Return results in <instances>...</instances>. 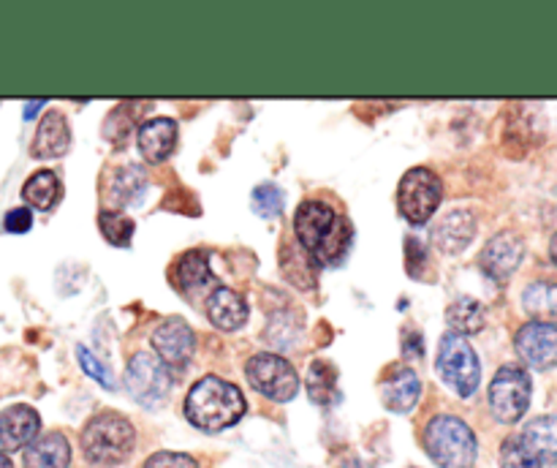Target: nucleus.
I'll list each match as a JSON object with an SVG mask.
<instances>
[{
  "instance_id": "1",
  "label": "nucleus",
  "mask_w": 557,
  "mask_h": 468,
  "mask_svg": "<svg viewBox=\"0 0 557 468\" xmlns=\"http://www.w3.org/2000/svg\"><path fill=\"white\" fill-rule=\"evenodd\" d=\"M294 232H297L299 245L305 254L321 267H332L346 256L351 245V223L332 210L326 201L310 199L297 207L294 215Z\"/></svg>"
},
{
  "instance_id": "2",
  "label": "nucleus",
  "mask_w": 557,
  "mask_h": 468,
  "mask_svg": "<svg viewBox=\"0 0 557 468\" xmlns=\"http://www.w3.org/2000/svg\"><path fill=\"white\" fill-rule=\"evenodd\" d=\"M243 392L228 381L218 379V375H205L190 386L188 397H185V417L190 424L207 433H218L232 424H237L245 417Z\"/></svg>"
},
{
  "instance_id": "3",
  "label": "nucleus",
  "mask_w": 557,
  "mask_h": 468,
  "mask_svg": "<svg viewBox=\"0 0 557 468\" xmlns=\"http://www.w3.org/2000/svg\"><path fill=\"white\" fill-rule=\"evenodd\" d=\"M136 430L125 417L114 411L96 414L82 430V449L87 460L101 463V466H114L123 463L134 452Z\"/></svg>"
},
{
  "instance_id": "4",
  "label": "nucleus",
  "mask_w": 557,
  "mask_h": 468,
  "mask_svg": "<svg viewBox=\"0 0 557 468\" xmlns=\"http://www.w3.org/2000/svg\"><path fill=\"white\" fill-rule=\"evenodd\" d=\"M424 449L441 468H471L476 463V435L460 417L441 414L424 430Z\"/></svg>"
},
{
  "instance_id": "5",
  "label": "nucleus",
  "mask_w": 557,
  "mask_h": 468,
  "mask_svg": "<svg viewBox=\"0 0 557 468\" xmlns=\"http://www.w3.org/2000/svg\"><path fill=\"white\" fill-rule=\"evenodd\" d=\"M435 368H438L446 386H451L460 397H471L476 392L479 379H482V365H479L476 352L466 337L455 335V332H446L441 337Z\"/></svg>"
},
{
  "instance_id": "6",
  "label": "nucleus",
  "mask_w": 557,
  "mask_h": 468,
  "mask_svg": "<svg viewBox=\"0 0 557 468\" xmlns=\"http://www.w3.org/2000/svg\"><path fill=\"white\" fill-rule=\"evenodd\" d=\"M441 196H444V188H441L438 174L424 167H417L403 174L400 188H397V207H400V215L408 223L422 226L438 210Z\"/></svg>"
},
{
  "instance_id": "7",
  "label": "nucleus",
  "mask_w": 557,
  "mask_h": 468,
  "mask_svg": "<svg viewBox=\"0 0 557 468\" xmlns=\"http://www.w3.org/2000/svg\"><path fill=\"white\" fill-rule=\"evenodd\" d=\"M245 375H248L250 386L267 395L270 401L288 403L299 392V375L294 365L281 354H256L245 365Z\"/></svg>"
},
{
  "instance_id": "8",
  "label": "nucleus",
  "mask_w": 557,
  "mask_h": 468,
  "mask_svg": "<svg viewBox=\"0 0 557 468\" xmlns=\"http://www.w3.org/2000/svg\"><path fill=\"white\" fill-rule=\"evenodd\" d=\"M531 406V375L520 365H504L490 384V408L498 422H517Z\"/></svg>"
},
{
  "instance_id": "9",
  "label": "nucleus",
  "mask_w": 557,
  "mask_h": 468,
  "mask_svg": "<svg viewBox=\"0 0 557 468\" xmlns=\"http://www.w3.org/2000/svg\"><path fill=\"white\" fill-rule=\"evenodd\" d=\"M125 386L141 406H158L169 395V368L150 352H136L125 370Z\"/></svg>"
},
{
  "instance_id": "10",
  "label": "nucleus",
  "mask_w": 557,
  "mask_h": 468,
  "mask_svg": "<svg viewBox=\"0 0 557 468\" xmlns=\"http://www.w3.org/2000/svg\"><path fill=\"white\" fill-rule=\"evenodd\" d=\"M196 337L183 319H166L152 332V352L166 368H183L194 357Z\"/></svg>"
},
{
  "instance_id": "11",
  "label": "nucleus",
  "mask_w": 557,
  "mask_h": 468,
  "mask_svg": "<svg viewBox=\"0 0 557 468\" xmlns=\"http://www.w3.org/2000/svg\"><path fill=\"white\" fill-rule=\"evenodd\" d=\"M515 346L531 368H553L557 365V327L549 321H531L517 332Z\"/></svg>"
},
{
  "instance_id": "12",
  "label": "nucleus",
  "mask_w": 557,
  "mask_h": 468,
  "mask_svg": "<svg viewBox=\"0 0 557 468\" xmlns=\"http://www.w3.org/2000/svg\"><path fill=\"white\" fill-rule=\"evenodd\" d=\"M522 256H525V245H522V239L517 237L515 232H500L484 245L482 270L487 272L490 278H495V281H506V278L515 275Z\"/></svg>"
},
{
  "instance_id": "13",
  "label": "nucleus",
  "mask_w": 557,
  "mask_h": 468,
  "mask_svg": "<svg viewBox=\"0 0 557 468\" xmlns=\"http://www.w3.org/2000/svg\"><path fill=\"white\" fill-rule=\"evenodd\" d=\"M41 419H38L36 408L30 406H11L0 414V455L5 452L22 449L30 444L38 435Z\"/></svg>"
},
{
  "instance_id": "14",
  "label": "nucleus",
  "mask_w": 557,
  "mask_h": 468,
  "mask_svg": "<svg viewBox=\"0 0 557 468\" xmlns=\"http://www.w3.org/2000/svg\"><path fill=\"white\" fill-rule=\"evenodd\" d=\"M473 234H476V221L468 210H449L441 215L433 226V243L435 248L444 254H460L471 245Z\"/></svg>"
},
{
  "instance_id": "15",
  "label": "nucleus",
  "mask_w": 557,
  "mask_h": 468,
  "mask_svg": "<svg viewBox=\"0 0 557 468\" xmlns=\"http://www.w3.org/2000/svg\"><path fill=\"white\" fill-rule=\"evenodd\" d=\"M381 395H384V406L389 411L406 414L417 406L419 395H422V384H419V375L413 373L406 365H395V368L386 373L384 386H381Z\"/></svg>"
},
{
  "instance_id": "16",
  "label": "nucleus",
  "mask_w": 557,
  "mask_h": 468,
  "mask_svg": "<svg viewBox=\"0 0 557 468\" xmlns=\"http://www.w3.org/2000/svg\"><path fill=\"white\" fill-rule=\"evenodd\" d=\"M207 316H210V321L218 330H239L248 321V303L234 288L218 283L210 292V297H207Z\"/></svg>"
},
{
  "instance_id": "17",
  "label": "nucleus",
  "mask_w": 557,
  "mask_h": 468,
  "mask_svg": "<svg viewBox=\"0 0 557 468\" xmlns=\"http://www.w3.org/2000/svg\"><path fill=\"white\" fill-rule=\"evenodd\" d=\"M177 147V123L169 118H152L139 128V150L150 163H163Z\"/></svg>"
},
{
  "instance_id": "18",
  "label": "nucleus",
  "mask_w": 557,
  "mask_h": 468,
  "mask_svg": "<svg viewBox=\"0 0 557 468\" xmlns=\"http://www.w3.org/2000/svg\"><path fill=\"white\" fill-rule=\"evenodd\" d=\"M172 281L180 292H188V294H196L199 288H207V286L210 288L218 286L215 275H212L210 270V259H207L205 250H188V254L180 256L177 264H174L172 270Z\"/></svg>"
},
{
  "instance_id": "19",
  "label": "nucleus",
  "mask_w": 557,
  "mask_h": 468,
  "mask_svg": "<svg viewBox=\"0 0 557 468\" xmlns=\"http://www.w3.org/2000/svg\"><path fill=\"white\" fill-rule=\"evenodd\" d=\"M71 147L69 120L60 112H47L38 123V134L33 139V156L36 158H60Z\"/></svg>"
},
{
  "instance_id": "20",
  "label": "nucleus",
  "mask_w": 557,
  "mask_h": 468,
  "mask_svg": "<svg viewBox=\"0 0 557 468\" xmlns=\"http://www.w3.org/2000/svg\"><path fill=\"white\" fill-rule=\"evenodd\" d=\"M71 446L63 433L33 439L25 449V468H69Z\"/></svg>"
},
{
  "instance_id": "21",
  "label": "nucleus",
  "mask_w": 557,
  "mask_h": 468,
  "mask_svg": "<svg viewBox=\"0 0 557 468\" xmlns=\"http://www.w3.org/2000/svg\"><path fill=\"white\" fill-rule=\"evenodd\" d=\"M520 441L525 444V449L536 457L539 463H557V417H539L533 422L525 424V430L520 433Z\"/></svg>"
},
{
  "instance_id": "22",
  "label": "nucleus",
  "mask_w": 557,
  "mask_h": 468,
  "mask_svg": "<svg viewBox=\"0 0 557 468\" xmlns=\"http://www.w3.org/2000/svg\"><path fill=\"white\" fill-rule=\"evenodd\" d=\"M60 196H63V185H60L58 174L47 172V169L30 174L27 183L22 185V199L30 207H36V210H52L60 201Z\"/></svg>"
},
{
  "instance_id": "23",
  "label": "nucleus",
  "mask_w": 557,
  "mask_h": 468,
  "mask_svg": "<svg viewBox=\"0 0 557 468\" xmlns=\"http://www.w3.org/2000/svg\"><path fill=\"white\" fill-rule=\"evenodd\" d=\"M281 264H283V275H286L297 288H313L315 286L313 259H310V256L305 254L299 245H294V243L283 245Z\"/></svg>"
},
{
  "instance_id": "24",
  "label": "nucleus",
  "mask_w": 557,
  "mask_h": 468,
  "mask_svg": "<svg viewBox=\"0 0 557 468\" xmlns=\"http://www.w3.org/2000/svg\"><path fill=\"white\" fill-rule=\"evenodd\" d=\"M305 386H308L310 397H313L315 403H321V406H330V403H335L337 395H341V392H337L335 365L326 362V359H315V362L310 365Z\"/></svg>"
},
{
  "instance_id": "25",
  "label": "nucleus",
  "mask_w": 557,
  "mask_h": 468,
  "mask_svg": "<svg viewBox=\"0 0 557 468\" xmlns=\"http://www.w3.org/2000/svg\"><path fill=\"white\" fill-rule=\"evenodd\" d=\"M446 321H449L451 332L455 335H471V332H479L484 327V321H487V316H484V308L482 303H476V299L471 297H462L457 299L455 305H449V310H446Z\"/></svg>"
},
{
  "instance_id": "26",
  "label": "nucleus",
  "mask_w": 557,
  "mask_h": 468,
  "mask_svg": "<svg viewBox=\"0 0 557 468\" xmlns=\"http://www.w3.org/2000/svg\"><path fill=\"white\" fill-rule=\"evenodd\" d=\"M522 305L536 321H557V286L555 283H533L522 294Z\"/></svg>"
},
{
  "instance_id": "27",
  "label": "nucleus",
  "mask_w": 557,
  "mask_h": 468,
  "mask_svg": "<svg viewBox=\"0 0 557 468\" xmlns=\"http://www.w3.org/2000/svg\"><path fill=\"white\" fill-rule=\"evenodd\" d=\"M98 229L107 237L109 245H117V248H125L131 245V237H134V221H131L125 212L120 210H103L98 215Z\"/></svg>"
},
{
  "instance_id": "28",
  "label": "nucleus",
  "mask_w": 557,
  "mask_h": 468,
  "mask_svg": "<svg viewBox=\"0 0 557 468\" xmlns=\"http://www.w3.org/2000/svg\"><path fill=\"white\" fill-rule=\"evenodd\" d=\"M147 177L139 167H125L114 174L112 194L117 201H139V196L145 194Z\"/></svg>"
},
{
  "instance_id": "29",
  "label": "nucleus",
  "mask_w": 557,
  "mask_h": 468,
  "mask_svg": "<svg viewBox=\"0 0 557 468\" xmlns=\"http://www.w3.org/2000/svg\"><path fill=\"white\" fill-rule=\"evenodd\" d=\"M500 468H542V463L525 449L520 435H509L500 446Z\"/></svg>"
},
{
  "instance_id": "30",
  "label": "nucleus",
  "mask_w": 557,
  "mask_h": 468,
  "mask_svg": "<svg viewBox=\"0 0 557 468\" xmlns=\"http://www.w3.org/2000/svg\"><path fill=\"white\" fill-rule=\"evenodd\" d=\"M253 210L256 215L267 218V221H270V218H277L283 210V190L272 183L259 185V188L253 190Z\"/></svg>"
},
{
  "instance_id": "31",
  "label": "nucleus",
  "mask_w": 557,
  "mask_h": 468,
  "mask_svg": "<svg viewBox=\"0 0 557 468\" xmlns=\"http://www.w3.org/2000/svg\"><path fill=\"white\" fill-rule=\"evenodd\" d=\"M145 468H199L190 455L183 452H156L152 457H147Z\"/></svg>"
},
{
  "instance_id": "32",
  "label": "nucleus",
  "mask_w": 557,
  "mask_h": 468,
  "mask_svg": "<svg viewBox=\"0 0 557 468\" xmlns=\"http://www.w3.org/2000/svg\"><path fill=\"white\" fill-rule=\"evenodd\" d=\"M79 365H82V368H85V373H90V379H96L98 384H103V386H107V390H112V386H114L112 375H109V370L103 368V365L98 362L96 357H92L90 348H82L79 346Z\"/></svg>"
},
{
  "instance_id": "33",
  "label": "nucleus",
  "mask_w": 557,
  "mask_h": 468,
  "mask_svg": "<svg viewBox=\"0 0 557 468\" xmlns=\"http://www.w3.org/2000/svg\"><path fill=\"white\" fill-rule=\"evenodd\" d=\"M5 232L11 234H25L27 229L33 226V215L27 207H16V210H9L5 212V221H3Z\"/></svg>"
},
{
  "instance_id": "34",
  "label": "nucleus",
  "mask_w": 557,
  "mask_h": 468,
  "mask_svg": "<svg viewBox=\"0 0 557 468\" xmlns=\"http://www.w3.org/2000/svg\"><path fill=\"white\" fill-rule=\"evenodd\" d=\"M406 259H408V264H406V270L411 272L413 278H422V272H419V267L424 264V261H428V256H424V248L422 245H419V239H408L406 243Z\"/></svg>"
},
{
  "instance_id": "35",
  "label": "nucleus",
  "mask_w": 557,
  "mask_h": 468,
  "mask_svg": "<svg viewBox=\"0 0 557 468\" xmlns=\"http://www.w3.org/2000/svg\"><path fill=\"white\" fill-rule=\"evenodd\" d=\"M44 107V101H30V103H25V120H33L36 118V112L38 109Z\"/></svg>"
},
{
  "instance_id": "36",
  "label": "nucleus",
  "mask_w": 557,
  "mask_h": 468,
  "mask_svg": "<svg viewBox=\"0 0 557 468\" xmlns=\"http://www.w3.org/2000/svg\"><path fill=\"white\" fill-rule=\"evenodd\" d=\"M549 259H553L555 264H557V234H555L553 239H549Z\"/></svg>"
},
{
  "instance_id": "37",
  "label": "nucleus",
  "mask_w": 557,
  "mask_h": 468,
  "mask_svg": "<svg viewBox=\"0 0 557 468\" xmlns=\"http://www.w3.org/2000/svg\"><path fill=\"white\" fill-rule=\"evenodd\" d=\"M0 468H14V466H11V460H9V457H5V455H0Z\"/></svg>"
}]
</instances>
